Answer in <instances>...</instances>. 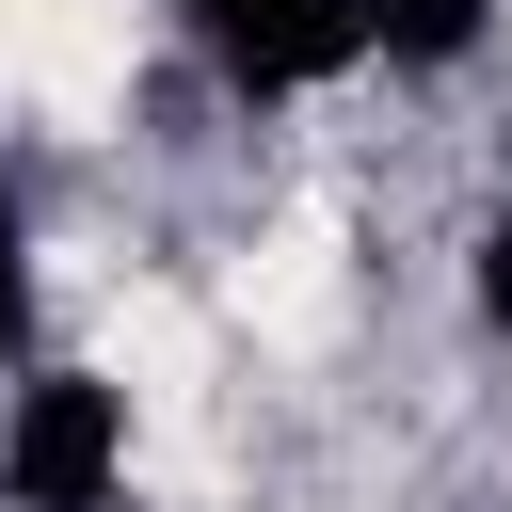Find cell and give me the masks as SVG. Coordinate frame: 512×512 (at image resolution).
Listing matches in <instances>:
<instances>
[{"label": "cell", "mask_w": 512, "mask_h": 512, "mask_svg": "<svg viewBox=\"0 0 512 512\" xmlns=\"http://www.w3.org/2000/svg\"><path fill=\"white\" fill-rule=\"evenodd\" d=\"M0 496L16 512H112L128 496V384L112 368H32L0 400Z\"/></svg>", "instance_id": "obj_1"}, {"label": "cell", "mask_w": 512, "mask_h": 512, "mask_svg": "<svg viewBox=\"0 0 512 512\" xmlns=\"http://www.w3.org/2000/svg\"><path fill=\"white\" fill-rule=\"evenodd\" d=\"M176 16H192V48L240 96H304V80L368 64V0H176Z\"/></svg>", "instance_id": "obj_2"}, {"label": "cell", "mask_w": 512, "mask_h": 512, "mask_svg": "<svg viewBox=\"0 0 512 512\" xmlns=\"http://www.w3.org/2000/svg\"><path fill=\"white\" fill-rule=\"evenodd\" d=\"M496 32V0H368V48L384 64H464Z\"/></svg>", "instance_id": "obj_3"}, {"label": "cell", "mask_w": 512, "mask_h": 512, "mask_svg": "<svg viewBox=\"0 0 512 512\" xmlns=\"http://www.w3.org/2000/svg\"><path fill=\"white\" fill-rule=\"evenodd\" d=\"M32 336V208H16V176H0V352Z\"/></svg>", "instance_id": "obj_4"}, {"label": "cell", "mask_w": 512, "mask_h": 512, "mask_svg": "<svg viewBox=\"0 0 512 512\" xmlns=\"http://www.w3.org/2000/svg\"><path fill=\"white\" fill-rule=\"evenodd\" d=\"M480 320L512 336V208H496V240H480Z\"/></svg>", "instance_id": "obj_5"}]
</instances>
